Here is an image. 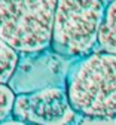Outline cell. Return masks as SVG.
I'll return each instance as SVG.
<instances>
[{
  "mask_svg": "<svg viewBox=\"0 0 116 125\" xmlns=\"http://www.w3.org/2000/svg\"><path fill=\"white\" fill-rule=\"evenodd\" d=\"M16 100V94L8 85L0 83V124L8 121L13 115V106Z\"/></svg>",
  "mask_w": 116,
  "mask_h": 125,
  "instance_id": "52a82bcc",
  "label": "cell"
},
{
  "mask_svg": "<svg viewBox=\"0 0 116 125\" xmlns=\"http://www.w3.org/2000/svg\"><path fill=\"white\" fill-rule=\"evenodd\" d=\"M79 116L63 86H45L16 95L13 119L30 125H70Z\"/></svg>",
  "mask_w": 116,
  "mask_h": 125,
  "instance_id": "277c9868",
  "label": "cell"
},
{
  "mask_svg": "<svg viewBox=\"0 0 116 125\" xmlns=\"http://www.w3.org/2000/svg\"><path fill=\"white\" fill-rule=\"evenodd\" d=\"M73 110L89 119L116 118V55L95 51L77 60L65 79Z\"/></svg>",
  "mask_w": 116,
  "mask_h": 125,
  "instance_id": "6da1fadb",
  "label": "cell"
},
{
  "mask_svg": "<svg viewBox=\"0 0 116 125\" xmlns=\"http://www.w3.org/2000/svg\"><path fill=\"white\" fill-rule=\"evenodd\" d=\"M0 125H30V124H25V122H21V121H18V119H13V118H11V119H8V121L2 122Z\"/></svg>",
  "mask_w": 116,
  "mask_h": 125,
  "instance_id": "ba28073f",
  "label": "cell"
},
{
  "mask_svg": "<svg viewBox=\"0 0 116 125\" xmlns=\"http://www.w3.org/2000/svg\"><path fill=\"white\" fill-rule=\"evenodd\" d=\"M97 51L116 55V2H107L98 33Z\"/></svg>",
  "mask_w": 116,
  "mask_h": 125,
  "instance_id": "5b68a950",
  "label": "cell"
},
{
  "mask_svg": "<svg viewBox=\"0 0 116 125\" xmlns=\"http://www.w3.org/2000/svg\"><path fill=\"white\" fill-rule=\"evenodd\" d=\"M18 62L20 54H16L11 46H8L0 39V83L2 85H6L12 79Z\"/></svg>",
  "mask_w": 116,
  "mask_h": 125,
  "instance_id": "8992f818",
  "label": "cell"
},
{
  "mask_svg": "<svg viewBox=\"0 0 116 125\" xmlns=\"http://www.w3.org/2000/svg\"><path fill=\"white\" fill-rule=\"evenodd\" d=\"M57 2H0V39L22 55L51 48Z\"/></svg>",
  "mask_w": 116,
  "mask_h": 125,
  "instance_id": "7a4b0ae2",
  "label": "cell"
},
{
  "mask_svg": "<svg viewBox=\"0 0 116 125\" xmlns=\"http://www.w3.org/2000/svg\"><path fill=\"white\" fill-rule=\"evenodd\" d=\"M107 2H57L51 49L65 58H84L97 51Z\"/></svg>",
  "mask_w": 116,
  "mask_h": 125,
  "instance_id": "3957f363",
  "label": "cell"
}]
</instances>
